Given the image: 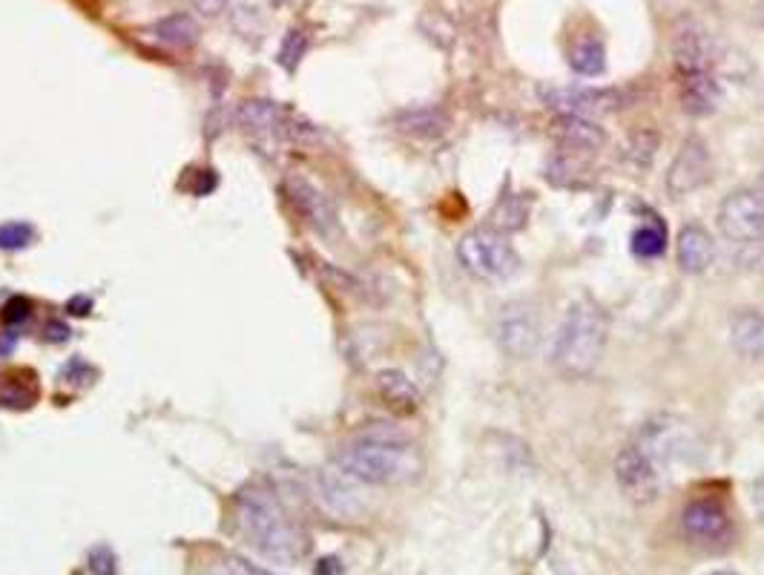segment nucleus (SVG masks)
Masks as SVG:
<instances>
[{
  "instance_id": "1",
  "label": "nucleus",
  "mask_w": 764,
  "mask_h": 575,
  "mask_svg": "<svg viewBox=\"0 0 764 575\" xmlns=\"http://www.w3.org/2000/svg\"><path fill=\"white\" fill-rule=\"evenodd\" d=\"M239 532L247 544L274 564H297L311 550V539L302 523L290 516L283 498L267 484H247L233 501Z\"/></svg>"
},
{
  "instance_id": "2",
  "label": "nucleus",
  "mask_w": 764,
  "mask_h": 575,
  "mask_svg": "<svg viewBox=\"0 0 764 575\" xmlns=\"http://www.w3.org/2000/svg\"><path fill=\"white\" fill-rule=\"evenodd\" d=\"M334 466L359 484L397 486L420 478L423 457L409 441V434L394 432V429H386V423H377L359 434L356 441H351L348 446H342L334 455Z\"/></svg>"
},
{
  "instance_id": "3",
  "label": "nucleus",
  "mask_w": 764,
  "mask_h": 575,
  "mask_svg": "<svg viewBox=\"0 0 764 575\" xmlns=\"http://www.w3.org/2000/svg\"><path fill=\"white\" fill-rule=\"evenodd\" d=\"M609 334V320L593 299L572 302L552 343V366L564 377H584L598 366Z\"/></svg>"
},
{
  "instance_id": "4",
  "label": "nucleus",
  "mask_w": 764,
  "mask_h": 575,
  "mask_svg": "<svg viewBox=\"0 0 764 575\" xmlns=\"http://www.w3.org/2000/svg\"><path fill=\"white\" fill-rule=\"evenodd\" d=\"M457 259L477 279H509L518 270L520 256L514 245L495 228H477L457 242Z\"/></svg>"
},
{
  "instance_id": "5",
  "label": "nucleus",
  "mask_w": 764,
  "mask_h": 575,
  "mask_svg": "<svg viewBox=\"0 0 764 575\" xmlns=\"http://www.w3.org/2000/svg\"><path fill=\"white\" fill-rule=\"evenodd\" d=\"M308 493L322 512L336 521H356L365 512V495L359 480L345 475L342 469H317L308 475Z\"/></svg>"
},
{
  "instance_id": "6",
  "label": "nucleus",
  "mask_w": 764,
  "mask_h": 575,
  "mask_svg": "<svg viewBox=\"0 0 764 575\" xmlns=\"http://www.w3.org/2000/svg\"><path fill=\"white\" fill-rule=\"evenodd\" d=\"M616 480L632 504H650L661 489L658 457L641 441L627 443L616 457Z\"/></svg>"
},
{
  "instance_id": "7",
  "label": "nucleus",
  "mask_w": 764,
  "mask_h": 575,
  "mask_svg": "<svg viewBox=\"0 0 764 575\" xmlns=\"http://www.w3.org/2000/svg\"><path fill=\"white\" fill-rule=\"evenodd\" d=\"M495 331H498L500 349L509 357H532L538 352V345H541V317H538V308L532 302H523V299L509 302V306L500 308Z\"/></svg>"
},
{
  "instance_id": "8",
  "label": "nucleus",
  "mask_w": 764,
  "mask_h": 575,
  "mask_svg": "<svg viewBox=\"0 0 764 575\" xmlns=\"http://www.w3.org/2000/svg\"><path fill=\"white\" fill-rule=\"evenodd\" d=\"M719 228L735 245L759 240L764 233V193L762 190H733L719 208Z\"/></svg>"
},
{
  "instance_id": "9",
  "label": "nucleus",
  "mask_w": 764,
  "mask_h": 575,
  "mask_svg": "<svg viewBox=\"0 0 764 575\" xmlns=\"http://www.w3.org/2000/svg\"><path fill=\"white\" fill-rule=\"evenodd\" d=\"M630 101L621 90H598V87H557L546 90V104L557 110L561 115H580L593 119L601 112H616Z\"/></svg>"
},
{
  "instance_id": "10",
  "label": "nucleus",
  "mask_w": 764,
  "mask_h": 575,
  "mask_svg": "<svg viewBox=\"0 0 764 575\" xmlns=\"http://www.w3.org/2000/svg\"><path fill=\"white\" fill-rule=\"evenodd\" d=\"M712 176V158L710 150H707L705 139L690 135L687 142L682 144V150L673 158L667 173V190L673 196H687L698 187H705Z\"/></svg>"
},
{
  "instance_id": "11",
  "label": "nucleus",
  "mask_w": 764,
  "mask_h": 575,
  "mask_svg": "<svg viewBox=\"0 0 764 575\" xmlns=\"http://www.w3.org/2000/svg\"><path fill=\"white\" fill-rule=\"evenodd\" d=\"M236 121L242 133L256 142L259 147H270L288 139V119H285L283 107L267 98H247L236 110Z\"/></svg>"
},
{
  "instance_id": "12",
  "label": "nucleus",
  "mask_w": 764,
  "mask_h": 575,
  "mask_svg": "<svg viewBox=\"0 0 764 575\" xmlns=\"http://www.w3.org/2000/svg\"><path fill=\"white\" fill-rule=\"evenodd\" d=\"M673 58L678 75L684 73H712V37L696 21H678L673 30Z\"/></svg>"
},
{
  "instance_id": "13",
  "label": "nucleus",
  "mask_w": 764,
  "mask_h": 575,
  "mask_svg": "<svg viewBox=\"0 0 764 575\" xmlns=\"http://www.w3.org/2000/svg\"><path fill=\"white\" fill-rule=\"evenodd\" d=\"M682 527L687 532V539L698 541V544H728L730 535H733V523H730L724 507H719L716 501H693L687 504L682 516Z\"/></svg>"
},
{
  "instance_id": "14",
  "label": "nucleus",
  "mask_w": 764,
  "mask_h": 575,
  "mask_svg": "<svg viewBox=\"0 0 764 575\" xmlns=\"http://www.w3.org/2000/svg\"><path fill=\"white\" fill-rule=\"evenodd\" d=\"M285 193H288L290 204L299 210V217L311 224L313 231H320V233L334 231L336 210L320 187L311 185V181L302 179V176H288V179H285Z\"/></svg>"
},
{
  "instance_id": "15",
  "label": "nucleus",
  "mask_w": 764,
  "mask_h": 575,
  "mask_svg": "<svg viewBox=\"0 0 764 575\" xmlns=\"http://www.w3.org/2000/svg\"><path fill=\"white\" fill-rule=\"evenodd\" d=\"M678 96L682 107L693 119H705L719 107V81L712 73H684L678 75Z\"/></svg>"
},
{
  "instance_id": "16",
  "label": "nucleus",
  "mask_w": 764,
  "mask_h": 575,
  "mask_svg": "<svg viewBox=\"0 0 764 575\" xmlns=\"http://www.w3.org/2000/svg\"><path fill=\"white\" fill-rule=\"evenodd\" d=\"M730 343L735 354L750 363H764V314L744 308L730 317Z\"/></svg>"
},
{
  "instance_id": "17",
  "label": "nucleus",
  "mask_w": 764,
  "mask_h": 575,
  "mask_svg": "<svg viewBox=\"0 0 764 575\" xmlns=\"http://www.w3.org/2000/svg\"><path fill=\"white\" fill-rule=\"evenodd\" d=\"M676 256L684 274H705L716 259V242L701 224H684L676 240Z\"/></svg>"
},
{
  "instance_id": "18",
  "label": "nucleus",
  "mask_w": 764,
  "mask_h": 575,
  "mask_svg": "<svg viewBox=\"0 0 764 575\" xmlns=\"http://www.w3.org/2000/svg\"><path fill=\"white\" fill-rule=\"evenodd\" d=\"M394 128L400 130L402 135H411V139H440V135L449 133L452 128V119L449 112H443L440 107H409L394 115Z\"/></svg>"
},
{
  "instance_id": "19",
  "label": "nucleus",
  "mask_w": 764,
  "mask_h": 575,
  "mask_svg": "<svg viewBox=\"0 0 764 575\" xmlns=\"http://www.w3.org/2000/svg\"><path fill=\"white\" fill-rule=\"evenodd\" d=\"M555 139L564 150H575V153H589L607 142L604 128H598L593 119H580V115H561L555 121Z\"/></svg>"
},
{
  "instance_id": "20",
  "label": "nucleus",
  "mask_w": 764,
  "mask_h": 575,
  "mask_svg": "<svg viewBox=\"0 0 764 575\" xmlns=\"http://www.w3.org/2000/svg\"><path fill=\"white\" fill-rule=\"evenodd\" d=\"M374 383H377L379 397H383L394 411L411 414V411L420 409V391H417L414 383L402 372H397V368H383Z\"/></svg>"
},
{
  "instance_id": "21",
  "label": "nucleus",
  "mask_w": 764,
  "mask_h": 575,
  "mask_svg": "<svg viewBox=\"0 0 764 575\" xmlns=\"http://www.w3.org/2000/svg\"><path fill=\"white\" fill-rule=\"evenodd\" d=\"M150 32H153V37H156L158 44L173 46V49H190V46L199 44L201 35L199 21H196L193 15H187V12H176V15L162 18V21L150 26Z\"/></svg>"
},
{
  "instance_id": "22",
  "label": "nucleus",
  "mask_w": 764,
  "mask_h": 575,
  "mask_svg": "<svg viewBox=\"0 0 764 575\" xmlns=\"http://www.w3.org/2000/svg\"><path fill=\"white\" fill-rule=\"evenodd\" d=\"M569 64L575 73L587 75V78H593V75H601L604 69H607V53H604V44L601 41H595V37H589V41H580V44L572 49Z\"/></svg>"
},
{
  "instance_id": "23",
  "label": "nucleus",
  "mask_w": 764,
  "mask_h": 575,
  "mask_svg": "<svg viewBox=\"0 0 764 575\" xmlns=\"http://www.w3.org/2000/svg\"><path fill=\"white\" fill-rule=\"evenodd\" d=\"M632 254L635 256H644V259H653V256H658L664 247H667V231H664V224L658 222V219H650L646 224H641L639 231L632 233Z\"/></svg>"
},
{
  "instance_id": "24",
  "label": "nucleus",
  "mask_w": 764,
  "mask_h": 575,
  "mask_svg": "<svg viewBox=\"0 0 764 575\" xmlns=\"http://www.w3.org/2000/svg\"><path fill=\"white\" fill-rule=\"evenodd\" d=\"M529 217V204L523 202V199H518V196H506L503 202L498 204V210H495V231H518V228H523V222H527Z\"/></svg>"
},
{
  "instance_id": "25",
  "label": "nucleus",
  "mask_w": 764,
  "mask_h": 575,
  "mask_svg": "<svg viewBox=\"0 0 764 575\" xmlns=\"http://www.w3.org/2000/svg\"><path fill=\"white\" fill-rule=\"evenodd\" d=\"M655 150H658V133L653 130H639V133L630 135V142L623 147V156L630 158L635 167L653 165Z\"/></svg>"
},
{
  "instance_id": "26",
  "label": "nucleus",
  "mask_w": 764,
  "mask_h": 575,
  "mask_svg": "<svg viewBox=\"0 0 764 575\" xmlns=\"http://www.w3.org/2000/svg\"><path fill=\"white\" fill-rule=\"evenodd\" d=\"M308 35L302 30H290L283 41V49H279V64H283L288 73H297V67L302 64L305 53H308Z\"/></svg>"
},
{
  "instance_id": "27",
  "label": "nucleus",
  "mask_w": 764,
  "mask_h": 575,
  "mask_svg": "<svg viewBox=\"0 0 764 575\" xmlns=\"http://www.w3.org/2000/svg\"><path fill=\"white\" fill-rule=\"evenodd\" d=\"M35 240V228L30 222L0 224V251H21Z\"/></svg>"
},
{
  "instance_id": "28",
  "label": "nucleus",
  "mask_w": 764,
  "mask_h": 575,
  "mask_svg": "<svg viewBox=\"0 0 764 575\" xmlns=\"http://www.w3.org/2000/svg\"><path fill=\"white\" fill-rule=\"evenodd\" d=\"M35 403V389L23 386V383H12L9 377L0 380V406L7 409H30Z\"/></svg>"
},
{
  "instance_id": "29",
  "label": "nucleus",
  "mask_w": 764,
  "mask_h": 575,
  "mask_svg": "<svg viewBox=\"0 0 764 575\" xmlns=\"http://www.w3.org/2000/svg\"><path fill=\"white\" fill-rule=\"evenodd\" d=\"M87 567L92 575H115L119 573V567H115V553H112V546H107V544L92 546V550H89Z\"/></svg>"
},
{
  "instance_id": "30",
  "label": "nucleus",
  "mask_w": 764,
  "mask_h": 575,
  "mask_svg": "<svg viewBox=\"0 0 764 575\" xmlns=\"http://www.w3.org/2000/svg\"><path fill=\"white\" fill-rule=\"evenodd\" d=\"M204 575H274V573H267V570L256 567V564H247V561L242 559H222V561H215L213 567H210Z\"/></svg>"
},
{
  "instance_id": "31",
  "label": "nucleus",
  "mask_w": 764,
  "mask_h": 575,
  "mask_svg": "<svg viewBox=\"0 0 764 575\" xmlns=\"http://www.w3.org/2000/svg\"><path fill=\"white\" fill-rule=\"evenodd\" d=\"M735 262H739L742 268L759 270V274H764V233L759 236V240L744 242L742 251H739V256H735Z\"/></svg>"
},
{
  "instance_id": "32",
  "label": "nucleus",
  "mask_w": 764,
  "mask_h": 575,
  "mask_svg": "<svg viewBox=\"0 0 764 575\" xmlns=\"http://www.w3.org/2000/svg\"><path fill=\"white\" fill-rule=\"evenodd\" d=\"M30 311H32L30 299L12 297L7 306H3V322H7V325H18V322L30 320Z\"/></svg>"
},
{
  "instance_id": "33",
  "label": "nucleus",
  "mask_w": 764,
  "mask_h": 575,
  "mask_svg": "<svg viewBox=\"0 0 764 575\" xmlns=\"http://www.w3.org/2000/svg\"><path fill=\"white\" fill-rule=\"evenodd\" d=\"M69 334H73V329H69L64 320H49L44 325V340L46 343H67Z\"/></svg>"
},
{
  "instance_id": "34",
  "label": "nucleus",
  "mask_w": 764,
  "mask_h": 575,
  "mask_svg": "<svg viewBox=\"0 0 764 575\" xmlns=\"http://www.w3.org/2000/svg\"><path fill=\"white\" fill-rule=\"evenodd\" d=\"M193 7L199 9L201 15L215 18V15H222L224 9H228V0H193Z\"/></svg>"
},
{
  "instance_id": "35",
  "label": "nucleus",
  "mask_w": 764,
  "mask_h": 575,
  "mask_svg": "<svg viewBox=\"0 0 764 575\" xmlns=\"http://www.w3.org/2000/svg\"><path fill=\"white\" fill-rule=\"evenodd\" d=\"M67 311H69V314H75V317L89 314V311H92V299H89L87 294H78V297H73L67 302Z\"/></svg>"
},
{
  "instance_id": "36",
  "label": "nucleus",
  "mask_w": 764,
  "mask_h": 575,
  "mask_svg": "<svg viewBox=\"0 0 764 575\" xmlns=\"http://www.w3.org/2000/svg\"><path fill=\"white\" fill-rule=\"evenodd\" d=\"M340 561L336 559H322L320 564H317V570H313V575H340Z\"/></svg>"
},
{
  "instance_id": "37",
  "label": "nucleus",
  "mask_w": 764,
  "mask_h": 575,
  "mask_svg": "<svg viewBox=\"0 0 764 575\" xmlns=\"http://www.w3.org/2000/svg\"><path fill=\"white\" fill-rule=\"evenodd\" d=\"M15 343H18L15 331H3V336H0V354L12 352V349H15Z\"/></svg>"
},
{
  "instance_id": "38",
  "label": "nucleus",
  "mask_w": 764,
  "mask_h": 575,
  "mask_svg": "<svg viewBox=\"0 0 764 575\" xmlns=\"http://www.w3.org/2000/svg\"><path fill=\"white\" fill-rule=\"evenodd\" d=\"M753 504H756L759 516L764 518V478L756 480V486H753Z\"/></svg>"
},
{
  "instance_id": "39",
  "label": "nucleus",
  "mask_w": 764,
  "mask_h": 575,
  "mask_svg": "<svg viewBox=\"0 0 764 575\" xmlns=\"http://www.w3.org/2000/svg\"><path fill=\"white\" fill-rule=\"evenodd\" d=\"M756 12H759V23H762V26H764V0L756 7Z\"/></svg>"
},
{
  "instance_id": "40",
  "label": "nucleus",
  "mask_w": 764,
  "mask_h": 575,
  "mask_svg": "<svg viewBox=\"0 0 764 575\" xmlns=\"http://www.w3.org/2000/svg\"><path fill=\"white\" fill-rule=\"evenodd\" d=\"M270 3H274V7H285L288 0H270Z\"/></svg>"
},
{
  "instance_id": "41",
  "label": "nucleus",
  "mask_w": 764,
  "mask_h": 575,
  "mask_svg": "<svg viewBox=\"0 0 764 575\" xmlns=\"http://www.w3.org/2000/svg\"><path fill=\"white\" fill-rule=\"evenodd\" d=\"M712 575H735V573H712Z\"/></svg>"
},
{
  "instance_id": "42",
  "label": "nucleus",
  "mask_w": 764,
  "mask_h": 575,
  "mask_svg": "<svg viewBox=\"0 0 764 575\" xmlns=\"http://www.w3.org/2000/svg\"><path fill=\"white\" fill-rule=\"evenodd\" d=\"M762 187H764V170H762Z\"/></svg>"
}]
</instances>
